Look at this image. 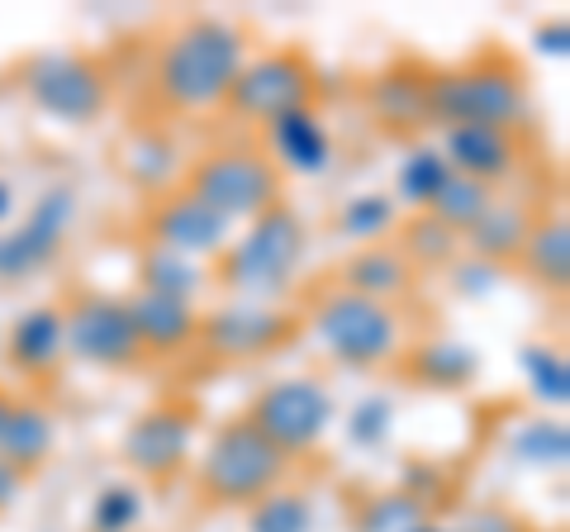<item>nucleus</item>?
I'll return each instance as SVG.
<instances>
[{
    "instance_id": "nucleus-11",
    "label": "nucleus",
    "mask_w": 570,
    "mask_h": 532,
    "mask_svg": "<svg viewBox=\"0 0 570 532\" xmlns=\"http://www.w3.org/2000/svg\"><path fill=\"white\" fill-rule=\"evenodd\" d=\"M305 318L281 305H253V299H228V305L200 314V343L214 362H266L299 343Z\"/></svg>"
},
{
    "instance_id": "nucleus-33",
    "label": "nucleus",
    "mask_w": 570,
    "mask_h": 532,
    "mask_svg": "<svg viewBox=\"0 0 570 532\" xmlns=\"http://www.w3.org/2000/svg\"><path fill=\"white\" fill-rule=\"evenodd\" d=\"M148 513V494L134 481H110L91 500V532H134Z\"/></svg>"
},
{
    "instance_id": "nucleus-19",
    "label": "nucleus",
    "mask_w": 570,
    "mask_h": 532,
    "mask_svg": "<svg viewBox=\"0 0 570 532\" xmlns=\"http://www.w3.org/2000/svg\"><path fill=\"white\" fill-rule=\"evenodd\" d=\"M124 305H129V318L148 357H181L200 343V305H181V299H163L148 290L124 295Z\"/></svg>"
},
{
    "instance_id": "nucleus-41",
    "label": "nucleus",
    "mask_w": 570,
    "mask_h": 532,
    "mask_svg": "<svg viewBox=\"0 0 570 532\" xmlns=\"http://www.w3.org/2000/svg\"><path fill=\"white\" fill-rule=\"evenodd\" d=\"M10 215H14V186L0 176V228L10 224Z\"/></svg>"
},
{
    "instance_id": "nucleus-18",
    "label": "nucleus",
    "mask_w": 570,
    "mask_h": 532,
    "mask_svg": "<svg viewBox=\"0 0 570 532\" xmlns=\"http://www.w3.org/2000/svg\"><path fill=\"white\" fill-rule=\"evenodd\" d=\"M6 362L14 376L43 381L67 362V338H62V309L58 305H29L24 314L10 318L6 328Z\"/></svg>"
},
{
    "instance_id": "nucleus-30",
    "label": "nucleus",
    "mask_w": 570,
    "mask_h": 532,
    "mask_svg": "<svg viewBox=\"0 0 570 532\" xmlns=\"http://www.w3.org/2000/svg\"><path fill=\"white\" fill-rule=\"evenodd\" d=\"M400 224V205L390 200L385 190H362L352 195V200L337 209V234L356 247H371V243H390Z\"/></svg>"
},
{
    "instance_id": "nucleus-8",
    "label": "nucleus",
    "mask_w": 570,
    "mask_h": 532,
    "mask_svg": "<svg viewBox=\"0 0 570 532\" xmlns=\"http://www.w3.org/2000/svg\"><path fill=\"white\" fill-rule=\"evenodd\" d=\"M333 414H337L333 390L318 376H281V381L257 390V400L247 404L243 418L253 423L276 452H285L295 461L328 437Z\"/></svg>"
},
{
    "instance_id": "nucleus-31",
    "label": "nucleus",
    "mask_w": 570,
    "mask_h": 532,
    "mask_svg": "<svg viewBox=\"0 0 570 532\" xmlns=\"http://www.w3.org/2000/svg\"><path fill=\"white\" fill-rule=\"evenodd\" d=\"M247 532H314V500L305 490H272L247 509Z\"/></svg>"
},
{
    "instance_id": "nucleus-10",
    "label": "nucleus",
    "mask_w": 570,
    "mask_h": 532,
    "mask_svg": "<svg viewBox=\"0 0 570 532\" xmlns=\"http://www.w3.org/2000/svg\"><path fill=\"white\" fill-rule=\"evenodd\" d=\"M20 86L33 110L58 124H71V129L96 124L105 105H110V77L86 52H39V58L24 62Z\"/></svg>"
},
{
    "instance_id": "nucleus-6",
    "label": "nucleus",
    "mask_w": 570,
    "mask_h": 532,
    "mask_svg": "<svg viewBox=\"0 0 570 532\" xmlns=\"http://www.w3.org/2000/svg\"><path fill=\"white\" fill-rule=\"evenodd\" d=\"M181 190H190L228 224H253L285 200V176L257 144H224L195 157L181 176Z\"/></svg>"
},
{
    "instance_id": "nucleus-42",
    "label": "nucleus",
    "mask_w": 570,
    "mask_h": 532,
    "mask_svg": "<svg viewBox=\"0 0 570 532\" xmlns=\"http://www.w3.org/2000/svg\"><path fill=\"white\" fill-rule=\"evenodd\" d=\"M409 532H452V523H433V519H423L419 528H409Z\"/></svg>"
},
{
    "instance_id": "nucleus-5",
    "label": "nucleus",
    "mask_w": 570,
    "mask_h": 532,
    "mask_svg": "<svg viewBox=\"0 0 570 532\" xmlns=\"http://www.w3.org/2000/svg\"><path fill=\"white\" fill-rule=\"evenodd\" d=\"M291 456L276 452L243 414L209 433L200 461H195V490L214 509H253L262 494L285 485Z\"/></svg>"
},
{
    "instance_id": "nucleus-21",
    "label": "nucleus",
    "mask_w": 570,
    "mask_h": 532,
    "mask_svg": "<svg viewBox=\"0 0 570 532\" xmlns=\"http://www.w3.org/2000/svg\"><path fill=\"white\" fill-rule=\"evenodd\" d=\"M528 234H532V215H528V209L519 200L494 195V205L466 228V234H461V253L490 262V266H513V262H519V253H523Z\"/></svg>"
},
{
    "instance_id": "nucleus-1",
    "label": "nucleus",
    "mask_w": 570,
    "mask_h": 532,
    "mask_svg": "<svg viewBox=\"0 0 570 532\" xmlns=\"http://www.w3.org/2000/svg\"><path fill=\"white\" fill-rule=\"evenodd\" d=\"M247 62V33L224 14H190L176 24L153 58V91L171 115L224 110Z\"/></svg>"
},
{
    "instance_id": "nucleus-28",
    "label": "nucleus",
    "mask_w": 570,
    "mask_h": 532,
    "mask_svg": "<svg viewBox=\"0 0 570 532\" xmlns=\"http://www.w3.org/2000/svg\"><path fill=\"white\" fill-rule=\"evenodd\" d=\"M400 253H404V262L414 266L419 276H428V272H448V266L461 257V238L452 234L448 224H438L433 215H409L404 224H400Z\"/></svg>"
},
{
    "instance_id": "nucleus-25",
    "label": "nucleus",
    "mask_w": 570,
    "mask_h": 532,
    "mask_svg": "<svg viewBox=\"0 0 570 532\" xmlns=\"http://www.w3.org/2000/svg\"><path fill=\"white\" fill-rule=\"evenodd\" d=\"M448 181H452V167H448V157H442V148L414 144V148H404L400 167H395V195H390V200L409 209V215H428Z\"/></svg>"
},
{
    "instance_id": "nucleus-37",
    "label": "nucleus",
    "mask_w": 570,
    "mask_h": 532,
    "mask_svg": "<svg viewBox=\"0 0 570 532\" xmlns=\"http://www.w3.org/2000/svg\"><path fill=\"white\" fill-rule=\"evenodd\" d=\"M442 276H448V286H452L461 299H490L499 286H504V266H490V262L466 257V253H461Z\"/></svg>"
},
{
    "instance_id": "nucleus-13",
    "label": "nucleus",
    "mask_w": 570,
    "mask_h": 532,
    "mask_svg": "<svg viewBox=\"0 0 570 532\" xmlns=\"http://www.w3.org/2000/svg\"><path fill=\"white\" fill-rule=\"evenodd\" d=\"M195 433H200V418L186 404H153L142 410L129 428H124L119 452L129 461V471L142 481H167L190 461L195 452Z\"/></svg>"
},
{
    "instance_id": "nucleus-17",
    "label": "nucleus",
    "mask_w": 570,
    "mask_h": 532,
    "mask_svg": "<svg viewBox=\"0 0 570 532\" xmlns=\"http://www.w3.org/2000/svg\"><path fill=\"white\" fill-rule=\"evenodd\" d=\"M337 286L395 309L404 299H414L419 272L404 262V253L395 243H371V247H356V253L343 257V266H337Z\"/></svg>"
},
{
    "instance_id": "nucleus-40",
    "label": "nucleus",
    "mask_w": 570,
    "mask_h": 532,
    "mask_svg": "<svg viewBox=\"0 0 570 532\" xmlns=\"http://www.w3.org/2000/svg\"><path fill=\"white\" fill-rule=\"evenodd\" d=\"M24 485H29V475L20 471V466H10L6 456H0V513L6 509H14L20 504V494H24Z\"/></svg>"
},
{
    "instance_id": "nucleus-23",
    "label": "nucleus",
    "mask_w": 570,
    "mask_h": 532,
    "mask_svg": "<svg viewBox=\"0 0 570 532\" xmlns=\"http://www.w3.org/2000/svg\"><path fill=\"white\" fill-rule=\"evenodd\" d=\"M58 447V423L43 404H29V400H14L10 414H6V428H0V456L10 466H20L24 475H33Z\"/></svg>"
},
{
    "instance_id": "nucleus-22",
    "label": "nucleus",
    "mask_w": 570,
    "mask_h": 532,
    "mask_svg": "<svg viewBox=\"0 0 570 532\" xmlns=\"http://www.w3.org/2000/svg\"><path fill=\"white\" fill-rule=\"evenodd\" d=\"M366 105L390 134L428 129V72L414 67H390L366 81Z\"/></svg>"
},
{
    "instance_id": "nucleus-12",
    "label": "nucleus",
    "mask_w": 570,
    "mask_h": 532,
    "mask_svg": "<svg viewBox=\"0 0 570 532\" xmlns=\"http://www.w3.org/2000/svg\"><path fill=\"white\" fill-rule=\"evenodd\" d=\"M71 224H77V190L48 186L29 205L24 219L0 234V286H20V280L39 276L43 266L58 262Z\"/></svg>"
},
{
    "instance_id": "nucleus-29",
    "label": "nucleus",
    "mask_w": 570,
    "mask_h": 532,
    "mask_svg": "<svg viewBox=\"0 0 570 532\" xmlns=\"http://www.w3.org/2000/svg\"><path fill=\"white\" fill-rule=\"evenodd\" d=\"M519 362H523V381L532 390V400L542 404V410H566L570 404V362H566V352L557 343H523L519 352Z\"/></svg>"
},
{
    "instance_id": "nucleus-32",
    "label": "nucleus",
    "mask_w": 570,
    "mask_h": 532,
    "mask_svg": "<svg viewBox=\"0 0 570 532\" xmlns=\"http://www.w3.org/2000/svg\"><path fill=\"white\" fill-rule=\"evenodd\" d=\"M490 205H494V186H480V181H471V176H456V171H452V181L442 186V195L433 200V209H428V215H433L438 224H448L452 234L461 238L480 215H485Z\"/></svg>"
},
{
    "instance_id": "nucleus-26",
    "label": "nucleus",
    "mask_w": 570,
    "mask_h": 532,
    "mask_svg": "<svg viewBox=\"0 0 570 532\" xmlns=\"http://www.w3.org/2000/svg\"><path fill=\"white\" fill-rule=\"evenodd\" d=\"M504 452L528 471H561L570 461V428L561 414H538L513 423L504 437Z\"/></svg>"
},
{
    "instance_id": "nucleus-14",
    "label": "nucleus",
    "mask_w": 570,
    "mask_h": 532,
    "mask_svg": "<svg viewBox=\"0 0 570 532\" xmlns=\"http://www.w3.org/2000/svg\"><path fill=\"white\" fill-rule=\"evenodd\" d=\"M142 228H148V243L153 247H167V253L176 257H219L228 238H234V224L219 219L209 205H200L190 190H163L148 209V219H142Z\"/></svg>"
},
{
    "instance_id": "nucleus-38",
    "label": "nucleus",
    "mask_w": 570,
    "mask_h": 532,
    "mask_svg": "<svg viewBox=\"0 0 570 532\" xmlns=\"http://www.w3.org/2000/svg\"><path fill=\"white\" fill-rule=\"evenodd\" d=\"M452 532H532L523 513H513L509 504H475L461 513V523Z\"/></svg>"
},
{
    "instance_id": "nucleus-16",
    "label": "nucleus",
    "mask_w": 570,
    "mask_h": 532,
    "mask_svg": "<svg viewBox=\"0 0 570 532\" xmlns=\"http://www.w3.org/2000/svg\"><path fill=\"white\" fill-rule=\"evenodd\" d=\"M442 157L456 176H471L480 186H499L504 176H513L523 167V144L519 134L504 129H480V124H456V129H442L438 138Z\"/></svg>"
},
{
    "instance_id": "nucleus-24",
    "label": "nucleus",
    "mask_w": 570,
    "mask_h": 532,
    "mask_svg": "<svg viewBox=\"0 0 570 532\" xmlns=\"http://www.w3.org/2000/svg\"><path fill=\"white\" fill-rule=\"evenodd\" d=\"M519 266L532 286H542L551 295H561L570 286V224H566V215L532 219V234L519 253Z\"/></svg>"
},
{
    "instance_id": "nucleus-9",
    "label": "nucleus",
    "mask_w": 570,
    "mask_h": 532,
    "mask_svg": "<svg viewBox=\"0 0 570 532\" xmlns=\"http://www.w3.org/2000/svg\"><path fill=\"white\" fill-rule=\"evenodd\" d=\"M318 86L324 81H318V67L309 62V52H299V48L247 52L224 110L238 124H272L285 110H305V105H314Z\"/></svg>"
},
{
    "instance_id": "nucleus-35",
    "label": "nucleus",
    "mask_w": 570,
    "mask_h": 532,
    "mask_svg": "<svg viewBox=\"0 0 570 532\" xmlns=\"http://www.w3.org/2000/svg\"><path fill=\"white\" fill-rule=\"evenodd\" d=\"M395 433V400L390 395H362L347 414V442L362 452H376Z\"/></svg>"
},
{
    "instance_id": "nucleus-20",
    "label": "nucleus",
    "mask_w": 570,
    "mask_h": 532,
    "mask_svg": "<svg viewBox=\"0 0 570 532\" xmlns=\"http://www.w3.org/2000/svg\"><path fill=\"white\" fill-rule=\"evenodd\" d=\"M400 376H409L423 390H442V395H461L480 376V352L461 338H423L404 343L400 352Z\"/></svg>"
},
{
    "instance_id": "nucleus-36",
    "label": "nucleus",
    "mask_w": 570,
    "mask_h": 532,
    "mask_svg": "<svg viewBox=\"0 0 570 532\" xmlns=\"http://www.w3.org/2000/svg\"><path fill=\"white\" fill-rule=\"evenodd\" d=\"M171 162H176V148L163 134H138V138H129V148H124V167H129V176L142 186H163L171 176Z\"/></svg>"
},
{
    "instance_id": "nucleus-43",
    "label": "nucleus",
    "mask_w": 570,
    "mask_h": 532,
    "mask_svg": "<svg viewBox=\"0 0 570 532\" xmlns=\"http://www.w3.org/2000/svg\"><path fill=\"white\" fill-rule=\"evenodd\" d=\"M10 404H14V395H10V390H0V428H6V414H10Z\"/></svg>"
},
{
    "instance_id": "nucleus-34",
    "label": "nucleus",
    "mask_w": 570,
    "mask_h": 532,
    "mask_svg": "<svg viewBox=\"0 0 570 532\" xmlns=\"http://www.w3.org/2000/svg\"><path fill=\"white\" fill-rule=\"evenodd\" d=\"M428 519V504H419L414 494L390 490V494H371V500L356 509V532H409Z\"/></svg>"
},
{
    "instance_id": "nucleus-39",
    "label": "nucleus",
    "mask_w": 570,
    "mask_h": 532,
    "mask_svg": "<svg viewBox=\"0 0 570 532\" xmlns=\"http://www.w3.org/2000/svg\"><path fill=\"white\" fill-rule=\"evenodd\" d=\"M538 52H542V58H566V52H570V20H566V14L538 29Z\"/></svg>"
},
{
    "instance_id": "nucleus-4",
    "label": "nucleus",
    "mask_w": 570,
    "mask_h": 532,
    "mask_svg": "<svg viewBox=\"0 0 570 532\" xmlns=\"http://www.w3.org/2000/svg\"><path fill=\"white\" fill-rule=\"evenodd\" d=\"M305 328L314 333V343L324 347V357L343 371H385L400 362L404 352V318L400 309L376 305L366 295H352L333 280V286H318L309 295V309L299 314Z\"/></svg>"
},
{
    "instance_id": "nucleus-15",
    "label": "nucleus",
    "mask_w": 570,
    "mask_h": 532,
    "mask_svg": "<svg viewBox=\"0 0 570 532\" xmlns=\"http://www.w3.org/2000/svg\"><path fill=\"white\" fill-rule=\"evenodd\" d=\"M262 152L272 157L281 176H305V181L328 176L333 157H337L328 124L314 105H305V110H285L272 124H262Z\"/></svg>"
},
{
    "instance_id": "nucleus-2",
    "label": "nucleus",
    "mask_w": 570,
    "mask_h": 532,
    "mask_svg": "<svg viewBox=\"0 0 570 532\" xmlns=\"http://www.w3.org/2000/svg\"><path fill=\"white\" fill-rule=\"evenodd\" d=\"M305 257H309V228L295 215V205L281 200L266 215H257L243 234L228 238V247L214 257V286L234 299L276 305L295 286Z\"/></svg>"
},
{
    "instance_id": "nucleus-3",
    "label": "nucleus",
    "mask_w": 570,
    "mask_h": 532,
    "mask_svg": "<svg viewBox=\"0 0 570 532\" xmlns=\"http://www.w3.org/2000/svg\"><path fill=\"white\" fill-rule=\"evenodd\" d=\"M428 124L456 129V124H480V129L519 134L532 124V86L513 58L485 52L475 62L428 72Z\"/></svg>"
},
{
    "instance_id": "nucleus-7",
    "label": "nucleus",
    "mask_w": 570,
    "mask_h": 532,
    "mask_svg": "<svg viewBox=\"0 0 570 532\" xmlns=\"http://www.w3.org/2000/svg\"><path fill=\"white\" fill-rule=\"evenodd\" d=\"M58 309H62V338L71 362L96 366V371H138L148 362L124 295L77 286L67 290Z\"/></svg>"
},
{
    "instance_id": "nucleus-27",
    "label": "nucleus",
    "mask_w": 570,
    "mask_h": 532,
    "mask_svg": "<svg viewBox=\"0 0 570 532\" xmlns=\"http://www.w3.org/2000/svg\"><path fill=\"white\" fill-rule=\"evenodd\" d=\"M138 290L195 305L200 290H205V272H200V262L176 257V253H167V247L142 243V253H138Z\"/></svg>"
}]
</instances>
